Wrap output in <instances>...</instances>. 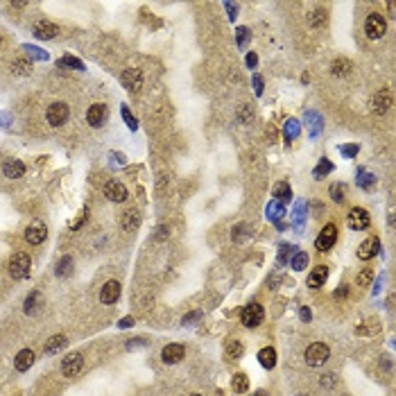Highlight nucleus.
Returning <instances> with one entry per match:
<instances>
[{
  "label": "nucleus",
  "instance_id": "49530a36",
  "mask_svg": "<svg viewBox=\"0 0 396 396\" xmlns=\"http://www.w3.org/2000/svg\"><path fill=\"white\" fill-rule=\"evenodd\" d=\"M123 118H125V120H127V123H129V127H132V129H136V127H138V123H136V118H134V115H132V113H129V109H127V107H123Z\"/></svg>",
  "mask_w": 396,
  "mask_h": 396
},
{
  "label": "nucleus",
  "instance_id": "6ab92c4d",
  "mask_svg": "<svg viewBox=\"0 0 396 396\" xmlns=\"http://www.w3.org/2000/svg\"><path fill=\"white\" fill-rule=\"evenodd\" d=\"M59 34V27L50 21H38L34 25V36L36 38H55Z\"/></svg>",
  "mask_w": 396,
  "mask_h": 396
},
{
  "label": "nucleus",
  "instance_id": "4468645a",
  "mask_svg": "<svg viewBox=\"0 0 396 396\" xmlns=\"http://www.w3.org/2000/svg\"><path fill=\"white\" fill-rule=\"evenodd\" d=\"M104 195H107V200L120 204V202L127 200V188H125L120 181H109L107 186H104Z\"/></svg>",
  "mask_w": 396,
  "mask_h": 396
},
{
  "label": "nucleus",
  "instance_id": "5701e85b",
  "mask_svg": "<svg viewBox=\"0 0 396 396\" xmlns=\"http://www.w3.org/2000/svg\"><path fill=\"white\" fill-rule=\"evenodd\" d=\"M258 362L265 367V369H272L274 365H276V351L272 349V346H265V349L258 351Z\"/></svg>",
  "mask_w": 396,
  "mask_h": 396
},
{
  "label": "nucleus",
  "instance_id": "aec40b11",
  "mask_svg": "<svg viewBox=\"0 0 396 396\" xmlns=\"http://www.w3.org/2000/svg\"><path fill=\"white\" fill-rule=\"evenodd\" d=\"M326 279H328V269L324 267V265H317V267L308 274V286H310V288H320V286H324V283H326Z\"/></svg>",
  "mask_w": 396,
  "mask_h": 396
},
{
  "label": "nucleus",
  "instance_id": "ea45409f",
  "mask_svg": "<svg viewBox=\"0 0 396 396\" xmlns=\"http://www.w3.org/2000/svg\"><path fill=\"white\" fill-rule=\"evenodd\" d=\"M306 118H308V120H312V125H310V127H312V136H317V134L322 132V118H320L317 113H312V111L306 115Z\"/></svg>",
  "mask_w": 396,
  "mask_h": 396
},
{
  "label": "nucleus",
  "instance_id": "cd10ccee",
  "mask_svg": "<svg viewBox=\"0 0 396 396\" xmlns=\"http://www.w3.org/2000/svg\"><path fill=\"white\" fill-rule=\"evenodd\" d=\"M308 23H310L312 27H322V25H326V12H324L322 7H317L315 12L308 14Z\"/></svg>",
  "mask_w": 396,
  "mask_h": 396
},
{
  "label": "nucleus",
  "instance_id": "6e6d98bb",
  "mask_svg": "<svg viewBox=\"0 0 396 396\" xmlns=\"http://www.w3.org/2000/svg\"><path fill=\"white\" fill-rule=\"evenodd\" d=\"M254 396H267V392H265V389H258V392H254Z\"/></svg>",
  "mask_w": 396,
  "mask_h": 396
},
{
  "label": "nucleus",
  "instance_id": "58836bf2",
  "mask_svg": "<svg viewBox=\"0 0 396 396\" xmlns=\"http://www.w3.org/2000/svg\"><path fill=\"white\" fill-rule=\"evenodd\" d=\"M59 66H70V68L84 70V64H82L80 59H75V57H64V59H59Z\"/></svg>",
  "mask_w": 396,
  "mask_h": 396
},
{
  "label": "nucleus",
  "instance_id": "f03ea898",
  "mask_svg": "<svg viewBox=\"0 0 396 396\" xmlns=\"http://www.w3.org/2000/svg\"><path fill=\"white\" fill-rule=\"evenodd\" d=\"M303 358H306V362L310 367H322V365H326L328 358H331V349H328L324 342H312V344L306 349Z\"/></svg>",
  "mask_w": 396,
  "mask_h": 396
},
{
  "label": "nucleus",
  "instance_id": "0eeeda50",
  "mask_svg": "<svg viewBox=\"0 0 396 396\" xmlns=\"http://www.w3.org/2000/svg\"><path fill=\"white\" fill-rule=\"evenodd\" d=\"M369 222H371L369 213H367L365 209H360V206L351 209V211H349V215H346V224H349V229H353V231H362V229H367V226H369Z\"/></svg>",
  "mask_w": 396,
  "mask_h": 396
},
{
  "label": "nucleus",
  "instance_id": "9b49d317",
  "mask_svg": "<svg viewBox=\"0 0 396 396\" xmlns=\"http://www.w3.org/2000/svg\"><path fill=\"white\" fill-rule=\"evenodd\" d=\"M389 107H392V93H389L387 89L378 91V93L371 98V111H374L376 115H383Z\"/></svg>",
  "mask_w": 396,
  "mask_h": 396
},
{
  "label": "nucleus",
  "instance_id": "bb28decb",
  "mask_svg": "<svg viewBox=\"0 0 396 396\" xmlns=\"http://www.w3.org/2000/svg\"><path fill=\"white\" fill-rule=\"evenodd\" d=\"M66 346V337L64 335H55V337H50L48 340V344H46V353H57V351H61Z\"/></svg>",
  "mask_w": 396,
  "mask_h": 396
},
{
  "label": "nucleus",
  "instance_id": "a878e982",
  "mask_svg": "<svg viewBox=\"0 0 396 396\" xmlns=\"http://www.w3.org/2000/svg\"><path fill=\"white\" fill-rule=\"evenodd\" d=\"M231 387H233V392H238V394L247 392V389H249V378H247V374H235L233 380H231Z\"/></svg>",
  "mask_w": 396,
  "mask_h": 396
},
{
  "label": "nucleus",
  "instance_id": "c85d7f7f",
  "mask_svg": "<svg viewBox=\"0 0 396 396\" xmlns=\"http://www.w3.org/2000/svg\"><path fill=\"white\" fill-rule=\"evenodd\" d=\"M328 172H333V163L328 161V159H320V163H317V168H315V172H312V177H315V179H324Z\"/></svg>",
  "mask_w": 396,
  "mask_h": 396
},
{
  "label": "nucleus",
  "instance_id": "864d4df0",
  "mask_svg": "<svg viewBox=\"0 0 396 396\" xmlns=\"http://www.w3.org/2000/svg\"><path fill=\"white\" fill-rule=\"evenodd\" d=\"M166 235H168V229H166V226H159V229H156V238L161 240V238H166Z\"/></svg>",
  "mask_w": 396,
  "mask_h": 396
},
{
  "label": "nucleus",
  "instance_id": "ddd939ff",
  "mask_svg": "<svg viewBox=\"0 0 396 396\" xmlns=\"http://www.w3.org/2000/svg\"><path fill=\"white\" fill-rule=\"evenodd\" d=\"M183 355H186L183 344H168V346H163V351H161V360L166 362V365H177V362L183 360Z\"/></svg>",
  "mask_w": 396,
  "mask_h": 396
},
{
  "label": "nucleus",
  "instance_id": "f8f14e48",
  "mask_svg": "<svg viewBox=\"0 0 396 396\" xmlns=\"http://www.w3.org/2000/svg\"><path fill=\"white\" fill-rule=\"evenodd\" d=\"M46 238H48V229H46L43 222H32V224L25 229V240L30 245H41Z\"/></svg>",
  "mask_w": 396,
  "mask_h": 396
},
{
  "label": "nucleus",
  "instance_id": "e433bc0d",
  "mask_svg": "<svg viewBox=\"0 0 396 396\" xmlns=\"http://www.w3.org/2000/svg\"><path fill=\"white\" fill-rule=\"evenodd\" d=\"M371 279H374V269H362L358 276H355V283L365 288V286H369V283H371Z\"/></svg>",
  "mask_w": 396,
  "mask_h": 396
},
{
  "label": "nucleus",
  "instance_id": "f257e3e1",
  "mask_svg": "<svg viewBox=\"0 0 396 396\" xmlns=\"http://www.w3.org/2000/svg\"><path fill=\"white\" fill-rule=\"evenodd\" d=\"M30 267H32L30 256L23 254V252L14 254L12 258H9V276L16 279V281H23V279H27V274H30Z\"/></svg>",
  "mask_w": 396,
  "mask_h": 396
},
{
  "label": "nucleus",
  "instance_id": "423d86ee",
  "mask_svg": "<svg viewBox=\"0 0 396 396\" xmlns=\"http://www.w3.org/2000/svg\"><path fill=\"white\" fill-rule=\"evenodd\" d=\"M335 240H337V226L335 224H326L324 229L320 231L317 240H315L317 252H328V249L335 245Z\"/></svg>",
  "mask_w": 396,
  "mask_h": 396
},
{
  "label": "nucleus",
  "instance_id": "4c0bfd02",
  "mask_svg": "<svg viewBox=\"0 0 396 396\" xmlns=\"http://www.w3.org/2000/svg\"><path fill=\"white\" fill-rule=\"evenodd\" d=\"M254 118V111L249 104H240V109H238V120L240 123H249V120Z\"/></svg>",
  "mask_w": 396,
  "mask_h": 396
},
{
  "label": "nucleus",
  "instance_id": "f3484780",
  "mask_svg": "<svg viewBox=\"0 0 396 396\" xmlns=\"http://www.w3.org/2000/svg\"><path fill=\"white\" fill-rule=\"evenodd\" d=\"M3 175L7 177V179H18V177L25 175V166H23V161L7 159V161L3 163Z\"/></svg>",
  "mask_w": 396,
  "mask_h": 396
},
{
  "label": "nucleus",
  "instance_id": "c756f323",
  "mask_svg": "<svg viewBox=\"0 0 396 396\" xmlns=\"http://www.w3.org/2000/svg\"><path fill=\"white\" fill-rule=\"evenodd\" d=\"M12 72H14V75H30V72H32V61L16 59L12 64Z\"/></svg>",
  "mask_w": 396,
  "mask_h": 396
},
{
  "label": "nucleus",
  "instance_id": "393cba45",
  "mask_svg": "<svg viewBox=\"0 0 396 396\" xmlns=\"http://www.w3.org/2000/svg\"><path fill=\"white\" fill-rule=\"evenodd\" d=\"M274 197H276V202H290V197H292V188H290L288 181H279L276 186H274Z\"/></svg>",
  "mask_w": 396,
  "mask_h": 396
},
{
  "label": "nucleus",
  "instance_id": "a19ab883",
  "mask_svg": "<svg viewBox=\"0 0 396 396\" xmlns=\"http://www.w3.org/2000/svg\"><path fill=\"white\" fill-rule=\"evenodd\" d=\"M235 36H238V46L245 48V43L249 41V30L247 27H238V30H235Z\"/></svg>",
  "mask_w": 396,
  "mask_h": 396
},
{
  "label": "nucleus",
  "instance_id": "1a4fd4ad",
  "mask_svg": "<svg viewBox=\"0 0 396 396\" xmlns=\"http://www.w3.org/2000/svg\"><path fill=\"white\" fill-rule=\"evenodd\" d=\"M380 247H383V245H380L378 235H369V238H367L365 243L358 247V258L360 260H371L376 254L380 252Z\"/></svg>",
  "mask_w": 396,
  "mask_h": 396
},
{
  "label": "nucleus",
  "instance_id": "5fc2aeb1",
  "mask_svg": "<svg viewBox=\"0 0 396 396\" xmlns=\"http://www.w3.org/2000/svg\"><path fill=\"white\" fill-rule=\"evenodd\" d=\"M301 320L303 322H310V310H308V308H301Z\"/></svg>",
  "mask_w": 396,
  "mask_h": 396
},
{
  "label": "nucleus",
  "instance_id": "dca6fc26",
  "mask_svg": "<svg viewBox=\"0 0 396 396\" xmlns=\"http://www.w3.org/2000/svg\"><path fill=\"white\" fill-rule=\"evenodd\" d=\"M141 224V213L136 209H129L120 215V229L123 231H136Z\"/></svg>",
  "mask_w": 396,
  "mask_h": 396
},
{
  "label": "nucleus",
  "instance_id": "b1692460",
  "mask_svg": "<svg viewBox=\"0 0 396 396\" xmlns=\"http://www.w3.org/2000/svg\"><path fill=\"white\" fill-rule=\"evenodd\" d=\"M351 70H353V64H351L349 59H335L331 64V72L335 77H346Z\"/></svg>",
  "mask_w": 396,
  "mask_h": 396
},
{
  "label": "nucleus",
  "instance_id": "9d476101",
  "mask_svg": "<svg viewBox=\"0 0 396 396\" xmlns=\"http://www.w3.org/2000/svg\"><path fill=\"white\" fill-rule=\"evenodd\" d=\"M120 82H123L132 93H138V91L143 89V72L138 68H127L123 72V77H120Z\"/></svg>",
  "mask_w": 396,
  "mask_h": 396
},
{
  "label": "nucleus",
  "instance_id": "3c124183",
  "mask_svg": "<svg viewBox=\"0 0 396 396\" xmlns=\"http://www.w3.org/2000/svg\"><path fill=\"white\" fill-rule=\"evenodd\" d=\"M256 64H258V57H256V52H249V55H247V66H249V68H254Z\"/></svg>",
  "mask_w": 396,
  "mask_h": 396
},
{
  "label": "nucleus",
  "instance_id": "2f4dec72",
  "mask_svg": "<svg viewBox=\"0 0 396 396\" xmlns=\"http://www.w3.org/2000/svg\"><path fill=\"white\" fill-rule=\"evenodd\" d=\"M290 265H292V269H297V272L306 269L308 267V254L306 252H297L292 256V260H290Z\"/></svg>",
  "mask_w": 396,
  "mask_h": 396
},
{
  "label": "nucleus",
  "instance_id": "09e8293b",
  "mask_svg": "<svg viewBox=\"0 0 396 396\" xmlns=\"http://www.w3.org/2000/svg\"><path fill=\"white\" fill-rule=\"evenodd\" d=\"M36 299H38V294H36V292H32V294H30V299L25 301V312H32V310H34V301H36Z\"/></svg>",
  "mask_w": 396,
  "mask_h": 396
},
{
  "label": "nucleus",
  "instance_id": "6e6552de",
  "mask_svg": "<svg viewBox=\"0 0 396 396\" xmlns=\"http://www.w3.org/2000/svg\"><path fill=\"white\" fill-rule=\"evenodd\" d=\"M82 365H84L82 353H68L64 360H61V374L72 378V376H77L82 371Z\"/></svg>",
  "mask_w": 396,
  "mask_h": 396
},
{
  "label": "nucleus",
  "instance_id": "39448f33",
  "mask_svg": "<svg viewBox=\"0 0 396 396\" xmlns=\"http://www.w3.org/2000/svg\"><path fill=\"white\" fill-rule=\"evenodd\" d=\"M68 115H70L68 104H66V102H52L50 107H48L46 118H48V123H50L52 127H61V125L68 120Z\"/></svg>",
  "mask_w": 396,
  "mask_h": 396
},
{
  "label": "nucleus",
  "instance_id": "f704fd0d",
  "mask_svg": "<svg viewBox=\"0 0 396 396\" xmlns=\"http://www.w3.org/2000/svg\"><path fill=\"white\" fill-rule=\"evenodd\" d=\"M299 136V123L294 118H290L288 123H286V141H294V138Z\"/></svg>",
  "mask_w": 396,
  "mask_h": 396
},
{
  "label": "nucleus",
  "instance_id": "a18cd8bd",
  "mask_svg": "<svg viewBox=\"0 0 396 396\" xmlns=\"http://www.w3.org/2000/svg\"><path fill=\"white\" fill-rule=\"evenodd\" d=\"M243 231H245V224H238V226H233V229H231V233H233V235H231V238H233L235 243H240V240L245 238V233H243Z\"/></svg>",
  "mask_w": 396,
  "mask_h": 396
},
{
  "label": "nucleus",
  "instance_id": "de8ad7c7",
  "mask_svg": "<svg viewBox=\"0 0 396 396\" xmlns=\"http://www.w3.org/2000/svg\"><path fill=\"white\" fill-rule=\"evenodd\" d=\"M224 9H226V14H229V21H235V16H238V7H235L233 3H224Z\"/></svg>",
  "mask_w": 396,
  "mask_h": 396
},
{
  "label": "nucleus",
  "instance_id": "a211bd4d",
  "mask_svg": "<svg viewBox=\"0 0 396 396\" xmlns=\"http://www.w3.org/2000/svg\"><path fill=\"white\" fill-rule=\"evenodd\" d=\"M104 115H107V107L104 104H91L89 111H86V120H89L91 127H100L104 123Z\"/></svg>",
  "mask_w": 396,
  "mask_h": 396
},
{
  "label": "nucleus",
  "instance_id": "c03bdc74",
  "mask_svg": "<svg viewBox=\"0 0 396 396\" xmlns=\"http://www.w3.org/2000/svg\"><path fill=\"white\" fill-rule=\"evenodd\" d=\"M358 149H360V147L353 143V145H342V147H340V152L344 154V156H355V154H358Z\"/></svg>",
  "mask_w": 396,
  "mask_h": 396
},
{
  "label": "nucleus",
  "instance_id": "20e7f679",
  "mask_svg": "<svg viewBox=\"0 0 396 396\" xmlns=\"http://www.w3.org/2000/svg\"><path fill=\"white\" fill-rule=\"evenodd\" d=\"M385 30H387V21H385L383 14L378 12H371L369 16H367V23H365V32L369 38H380L385 34Z\"/></svg>",
  "mask_w": 396,
  "mask_h": 396
},
{
  "label": "nucleus",
  "instance_id": "79ce46f5",
  "mask_svg": "<svg viewBox=\"0 0 396 396\" xmlns=\"http://www.w3.org/2000/svg\"><path fill=\"white\" fill-rule=\"evenodd\" d=\"M294 226L299 231L303 229V204H297V211H294Z\"/></svg>",
  "mask_w": 396,
  "mask_h": 396
},
{
  "label": "nucleus",
  "instance_id": "8fccbe9b",
  "mask_svg": "<svg viewBox=\"0 0 396 396\" xmlns=\"http://www.w3.org/2000/svg\"><path fill=\"white\" fill-rule=\"evenodd\" d=\"M254 86H256V95H263V80H260V75H254Z\"/></svg>",
  "mask_w": 396,
  "mask_h": 396
},
{
  "label": "nucleus",
  "instance_id": "72a5a7b5",
  "mask_svg": "<svg viewBox=\"0 0 396 396\" xmlns=\"http://www.w3.org/2000/svg\"><path fill=\"white\" fill-rule=\"evenodd\" d=\"M72 272V258L70 256H64V258L59 260V267H57V276H68V274Z\"/></svg>",
  "mask_w": 396,
  "mask_h": 396
},
{
  "label": "nucleus",
  "instance_id": "4d7b16f0",
  "mask_svg": "<svg viewBox=\"0 0 396 396\" xmlns=\"http://www.w3.org/2000/svg\"><path fill=\"white\" fill-rule=\"evenodd\" d=\"M188 396H200V394H188Z\"/></svg>",
  "mask_w": 396,
  "mask_h": 396
},
{
  "label": "nucleus",
  "instance_id": "c9c22d12",
  "mask_svg": "<svg viewBox=\"0 0 396 396\" xmlns=\"http://www.w3.org/2000/svg\"><path fill=\"white\" fill-rule=\"evenodd\" d=\"M344 192H346V186L344 183H333L331 186V197L335 204H342V200H344Z\"/></svg>",
  "mask_w": 396,
  "mask_h": 396
},
{
  "label": "nucleus",
  "instance_id": "603ef678",
  "mask_svg": "<svg viewBox=\"0 0 396 396\" xmlns=\"http://www.w3.org/2000/svg\"><path fill=\"white\" fill-rule=\"evenodd\" d=\"M134 326V317H125V320H120V328H129Z\"/></svg>",
  "mask_w": 396,
  "mask_h": 396
},
{
  "label": "nucleus",
  "instance_id": "412c9836",
  "mask_svg": "<svg viewBox=\"0 0 396 396\" xmlns=\"http://www.w3.org/2000/svg\"><path fill=\"white\" fill-rule=\"evenodd\" d=\"M14 365H16L18 371H27L32 365H34V353H32L30 349L18 351V355H16V360H14Z\"/></svg>",
  "mask_w": 396,
  "mask_h": 396
},
{
  "label": "nucleus",
  "instance_id": "2eb2a0df",
  "mask_svg": "<svg viewBox=\"0 0 396 396\" xmlns=\"http://www.w3.org/2000/svg\"><path fill=\"white\" fill-rule=\"evenodd\" d=\"M118 297H120V283L118 281H107L102 286V290H100V301L107 303V306L118 301Z\"/></svg>",
  "mask_w": 396,
  "mask_h": 396
},
{
  "label": "nucleus",
  "instance_id": "4be33fe9",
  "mask_svg": "<svg viewBox=\"0 0 396 396\" xmlns=\"http://www.w3.org/2000/svg\"><path fill=\"white\" fill-rule=\"evenodd\" d=\"M283 215H286V209H283L281 202H269V204H267V217L276 222L279 229H283V222H281Z\"/></svg>",
  "mask_w": 396,
  "mask_h": 396
},
{
  "label": "nucleus",
  "instance_id": "7ed1b4c3",
  "mask_svg": "<svg viewBox=\"0 0 396 396\" xmlns=\"http://www.w3.org/2000/svg\"><path fill=\"white\" fill-rule=\"evenodd\" d=\"M263 320H265V310H263V306L260 303H247V306L243 308V312H240V322H243L247 328H254V326H258V324H263Z\"/></svg>",
  "mask_w": 396,
  "mask_h": 396
},
{
  "label": "nucleus",
  "instance_id": "13d9d810",
  "mask_svg": "<svg viewBox=\"0 0 396 396\" xmlns=\"http://www.w3.org/2000/svg\"><path fill=\"white\" fill-rule=\"evenodd\" d=\"M0 43H3V38H0Z\"/></svg>",
  "mask_w": 396,
  "mask_h": 396
},
{
  "label": "nucleus",
  "instance_id": "7c9ffc66",
  "mask_svg": "<svg viewBox=\"0 0 396 396\" xmlns=\"http://www.w3.org/2000/svg\"><path fill=\"white\" fill-rule=\"evenodd\" d=\"M243 353H245L243 342H238V340H229V342H226V355H229V358H240Z\"/></svg>",
  "mask_w": 396,
  "mask_h": 396
},
{
  "label": "nucleus",
  "instance_id": "37998d69",
  "mask_svg": "<svg viewBox=\"0 0 396 396\" xmlns=\"http://www.w3.org/2000/svg\"><path fill=\"white\" fill-rule=\"evenodd\" d=\"M292 252H297V247H292V245H283L281 254H279V260H281V263H288V256Z\"/></svg>",
  "mask_w": 396,
  "mask_h": 396
},
{
  "label": "nucleus",
  "instance_id": "473e14b6",
  "mask_svg": "<svg viewBox=\"0 0 396 396\" xmlns=\"http://www.w3.org/2000/svg\"><path fill=\"white\" fill-rule=\"evenodd\" d=\"M358 186L360 188H365V190H371V188L376 186V177L374 175H369V172H358Z\"/></svg>",
  "mask_w": 396,
  "mask_h": 396
}]
</instances>
